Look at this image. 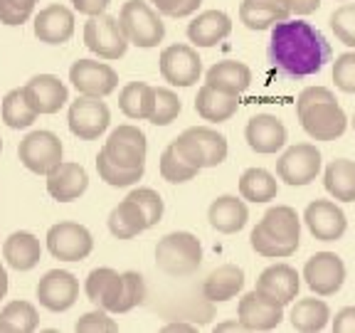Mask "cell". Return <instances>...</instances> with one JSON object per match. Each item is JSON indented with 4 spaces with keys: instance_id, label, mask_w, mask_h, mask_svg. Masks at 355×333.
I'll return each mask as SVG.
<instances>
[{
    "instance_id": "obj_35",
    "label": "cell",
    "mask_w": 355,
    "mask_h": 333,
    "mask_svg": "<svg viewBox=\"0 0 355 333\" xmlns=\"http://www.w3.org/2000/svg\"><path fill=\"white\" fill-rule=\"evenodd\" d=\"M153 96L155 87L146 82H128L119 94V109L123 111V117L133 119V121H144L153 111Z\"/></svg>"
},
{
    "instance_id": "obj_34",
    "label": "cell",
    "mask_w": 355,
    "mask_h": 333,
    "mask_svg": "<svg viewBox=\"0 0 355 333\" xmlns=\"http://www.w3.org/2000/svg\"><path fill=\"white\" fill-rule=\"evenodd\" d=\"M291 326L301 333H316L323 331V328L331 323V309L323 299H316V296H311V299H299L294 306H291Z\"/></svg>"
},
{
    "instance_id": "obj_21",
    "label": "cell",
    "mask_w": 355,
    "mask_h": 333,
    "mask_svg": "<svg viewBox=\"0 0 355 333\" xmlns=\"http://www.w3.org/2000/svg\"><path fill=\"white\" fill-rule=\"evenodd\" d=\"M74 35V12L69 8L47 6L35 15V37L47 44H64Z\"/></svg>"
},
{
    "instance_id": "obj_55",
    "label": "cell",
    "mask_w": 355,
    "mask_h": 333,
    "mask_svg": "<svg viewBox=\"0 0 355 333\" xmlns=\"http://www.w3.org/2000/svg\"><path fill=\"white\" fill-rule=\"evenodd\" d=\"M8 294V272H6V266L0 264V299H6Z\"/></svg>"
},
{
    "instance_id": "obj_6",
    "label": "cell",
    "mask_w": 355,
    "mask_h": 333,
    "mask_svg": "<svg viewBox=\"0 0 355 333\" xmlns=\"http://www.w3.org/2000/svg\"><path fill=\"white\" fill-rule=\"evenodd\" d=\"M84 44L101 60H119L126 55L128 37L123 33L121 22L111 15H94L84 25Z\"/></svg>"
},
{
    "instance_id": "obj_43",
    "label": "cell",
    "mask_w": 355,
    "mask_h": 333,
    "mask_svg": "<svg viewBox=\"0 0 355 333\" xmlns=\"http://www.w3.org/2000/svg\"><path fill=\"white\" fill-rule=\"evenodd\" d=\"M146 299V282L139 272H123V287L121 296H119L116 314H126V311L141 306Z\"/></svg>"
},
{
    "instance_id": "obj_27",
    "label": "cell",
    "mask_w": 355,
    "mask_h": 333,
    "mask_svg": "<svg viewBox=\"0 0 355 333\" xmlns=\"http://www.w3.org/2000/svg\"><path fill=\"white\" fill-rule=\"evenodd\" d=\"M291 10L277 0H242L239 6V20L250 30H272L277 22L288 20Z\"/></svg>"
},
{
    "instance_id": "obj_59",
    "label": "cell",
    "mask_w": 355,
    "mask_h": 333,
    "mask_svg": "<svg viewBox=\"0 0 355 333\" xmlns=\"http://www.w3.org/2000/svg\"><path fill=\"white\" fill-rule=\"evenodd\" d=\"M0 151H3V139H0Z\"/></svg>"
},
{
    "instance_id": "obj_22",
    "label": "cell",
    "mask_w": 355,
    "mask_h": 333,
    "mask_svg": "<svg viewBox=\"0 0 355 333\" xmlns=\"http://www.w3.org/2000/svg\"><path fill=\"white\" fill-rule=\"evenodd\" d=\"M87 188L89 176L79 163L62 161L60 166L47 173V193L60 203H72V200L82 198Z\"/></svg>"
},
{
    "instance_id": "obj_7",
    "label": "cell",
    "mask_w": 355,
    "mask_h": 333,
    "mask_svg": "<svg viewBox=\"0 0 355 333\" xmlns=\"http://www.w3.org/2000/svg\"><path fill=\"white\" fill-rule=\"evenodd\" d=\"M321 173V151L313 144H296L282 153L277 161V176L286 185L296 188V185H309L313 183Z\"/></svg>"
},
{
    "instance_id": "obj_40",
    "label": "cell",
    "mask_w": 355,
    "mask_h": 333,
    "mask_svg": "<svg viewBox=\"0 0 355 333\" xmlns=\"http://www.w3.org/2000/svg\"><path fill=\"white\" fill-rule=\"evenodd\" d=\"M161 176L168 183H188V180H193L198 176V168L190 166L183 155L175 151V146L171 144L161 155Z\"/></svg>"
},
{
    "instance_id": "obj_15",
    "label": "cell",
    "mask_w": 355,
    "mask_h": 333,
    "mask_svg": "<svg viewBox=\"0 0 355 333\" xmlns=\"http://www.w3.org/2000/svg\"><path fill=\"white\" fill-rule=\"evenodd\" d=\"M284 318V306L259 291L244 294L237 304V321L244 331H274Z\"/></svg>"
},
{
    "instance_id": "obj_51",
    "label": "cell",
    "mask_w": 355,
    "mask_h": 333,
    "mask_svg": "<svg viewBox=\"0 0 355 333\" xmlns=\"http://www.w3.org/2000/svg\"><path fill=\"white\" fill-rule=\"evenodd\" d=\"M331 328L336 333H355V306H345L331 318Z\"/></svg>"
},
{
    "instance_id": "obj_37",
    "label": "cell",
    "mask_w": 355,
    "mask_h": 333,
    "mask_svg": "<svg viewBox=\"0 0 355 333\" xmlns=\"http://www.w3.org/2000/svg\"><path fill=\"white\" fill-rule=\"evenodd\" d=\"M40 326V314L30 301H10L0 311V331L6 333H30Z\"/></svg>"
},
{
    "instance_id": "obj_33",
    "label": "cell",
    "mask_w": 355,
    "mask_h": 333,
    "mask_svg": "<svg viewBox=\"0 0 355 333\" xmlns=\"http://www.w3.org/2000/svg\"><path fill=\"white\" fill-rule=\"evenodd\" d=\"M323 185L328 195L338 203H353L355 200V161L336 158L323 171Z\"/></svg>"
},
{
    "instance_id": "obj_36",
    "label": "cell",
    "mask_w": 355,
    "mask_h": 333,
    "mask_svg": "<svg viewBox=\"0 0 355 333\" xmlns=\"http://www.w3.org/2000/svg\"><path fill=\"white\" fill-rule=\"evenodd\" d=\"M279 193L277 178L264 168H247L239 178V195L250 203H269Z\"/></svg>"
},
{
    "instance_id": "obj_31",
    "label": "cell",
    "mask_w": 355,
    "mask_h": 333,
    "mask_svg": "<svg viewBox=\"0 0 355 333\" xmlns=\"http://www.w3.org/2000/svg\"><path fill=\"white\" fill-rule=\"evenodd\" d=\"M109 230L116 239H133L136 234H141L144 230H148L144 210L139 207V203L126 195V200H121L109 215Z\"/></svg>"
},
{
    "instance_id": "obj_5",
    "label": "cell",
    "mask_w": 355,
    "mask_h": 333,
    "mask_svg": "<svg viewBox=\"0 0 355 333\" xmlns=\"http://www.w3.org/2000/svg\"><path fill=\"white\" fill-rule=\"evenodd\" d=\"M296 114H299L301 128L313 141H336L348 128V117H345V111L340 109L336 99L316 101V104L306 106V109L296 111Z\"/></svg>"
},
{
    "instance_id": "obj_52",
    "label": "cell",
    "mask_w": 355,
    "mask_h": 333,
    "mask_svg": "<svg viewBox=\"0 0 355 333\" xmlns=\"http://www.w3.org/2000/svg\"><path fill=\"white\" fill-rule=\"evenodd\" d=\"M111 0H72V6L77 12H82V15H89V17H94V15H101V12L109 8Z\"/></svg>"
},
{
    "instance_id": "obj_46",
    "label": "cell",
    "mask_w": 355,
    "mask_h": 333,
    "mask_svg": "<svg viewBox=\"0 0 355 333\" xmlns=\"http://www.w3.org/2000/svg\"><path fill=\"white\" fill-rule=\"evenodd\" d=\"M333 82L340 92L355 94V52H345V55L336 57L333 62Z\"/></svg>"
},
{
    "instance_id": "obj_29",
    "label": "cell",
    "mask_w": 355,
    "mask_h": 333,
    "mask_svg": "<svg viewBox=\"0 0 355 333\" xmlns=\"http://www.w3.org/2000/svg\"><path fill=\"white\" fill-rule=\"evenodd\" d=\"M266 234H272L274 239L286 244H296L299 247L301 237V217L296 215L294 207L288 205H274L264 212L259 222H257Z\"/></svg>"
},
{
    "instance_id": "obj_23",
    "label": "cell",
    "mask_w": 355,
    "mask_h": 333,
    "mask_svg": "<svg viewBox=\"0 0 355 333\" xmlns=\"http://www.w3.org/2000/svg\"><path fill=\"white\" fill-rule=\"evenodd\" d=\"M121 287H123V274H119L116 269H109V266H99V269H94L87 277L84 291H87L92 304L109 311V314H116Z\"/></svg>"
},
{
    "instance_id": "obj_45",
    "label": "cell",
    "mask_w": 355,
    "mask_h": 333,
    "mask_svg": "<svg viewBox=\"0 0 355 333\" xmlns=\"http://www.w3.org/2000/svg\"><path fill=\"white\" fill-rule=\"evenodd\" d=\"M128 195H131V198L139 203L141 210H144L148 228H153V225H158V222H161V217H163V198L155 193L153 188H136V190H131Z\"/></svg>"
},
{
    "instance_id": "obj_17",
    "label": "cell",
    "mask_w": 355,
    "mask_h": 333,
    "mask_svg": "<svg viewBox=\"0 0 355 333\" xmlns=\"http://www.w3.org/2000/svg\"><path fill=\"white\" fill-rule=\"evenodd\" d=\"M37 299L47 311H67L79 299V282L72 272L52 269L37 284Z\"/></svg>"
},
{
    "instance_id": "obj_19",
    "label": "cell",
    "mask_w": 355,
    "mask_h": 333,
    "mask_svg": "<svg viewBox=\"0 0 355 333\" xmlns=\"http://www.w3.org/2000/svg\"><path fill=\"white\" fill-rule=\"evenodd\" d=\"M244 139L254 153L272 155L286 146V126L282 123V119L272 114H257L244 128Z\"/></svg>"
},
{
    "instance_id": "obj_38",
    "label": "cell",
    "mask_w": 355,
    "mask_h": 333,
    "mask_svg": "<svg viewBox=\"0 0 355 333\" xmlns=\"http://www.w3.org/2000/svg\"><path fill=\"white\" fill-rule=\"evenodd\" d=\"M0 111H3V121L10 128H28L35 123V119L40 117L35 106L28 101L25 92L22 89H12L3 96V104H0Z\"/></svg>"
},
{
    "instance_id": "obj_42",
    "label": "cell",
    "mask_w": 355,
    "mask_h": 333,
    "mask_svg": "<svg viewBox=\"0 0 355 333\" xmlns=\"http://www.w3.org/2000/svg\"><path fill=\"white\" fill-rule=\"evenodd\" d=\"M250 244H252V250H254L257 255L269 257V259H286V257H291L296 250H299L296 244H286V242H279V239H274L272 234H266L259 225L252 230Z\"/></svg>"
},
{
    "instance_id": "obj_2",
    "label": "cell",
    "mask_w": 355,
    "mask_h": 333,
    "mask_svg": "<svg viewBox=\"0 0 355 333\" xmlns=\"http://www.w3.org/2000/svg\"><path fill=\"white\" fill-rule=\"evenodd\" d=\"M155 264L168 277H190L202 264V247L193 232H171L155 244Z\"/></svg>"
},
{
    "instance_id": "obj_14",
    "label": "cell",
    "mask_w": 355,
    "mask_h": 333,
    "mask_svg": "<svg viewBox=\"0 0 355 333\" xmlns=\"http://www.w3.org/2000/svg\"><path fill=\"white\" fill-rule=\"evenodd\" d=\"M69 82L79 94L106 96L119 87V74L114 67L96 60H77L69 69Z\"/></svg>"
},
{
    "instance_id": "obj_48",
    "label": "cell",
    "mask_w": 355,
    "mask_h": 333,
    "mask_svg": "<svg viewBox=\"0 0 355 333\" xmlns=\"http://www.w3.org/2000/svg\"><path fill=\"white\" fill-rule=\"evenodd\" d=\"M74 328L82 333H99V331L114 333V331H119V323L109 316V311L99 309V311H92V314H84V316L74 323Z\"/></svg>"
},
{
    "instance_id": "obj_24",
    "label": "cell",
    "mask_w": 355,
    "mask_h": 333,
    "mask_svg": "<svg viewBox=\"0 0 355 333\" xmlns=\"http://www.w3.org/2000/svg\"><path fill=\"white\" fill-rule=\"evenodd\" d=\"M205 84L220 89L225 94L242 96L252 84V69L244 62L237 60H222L212 65L205 74Z\"/></svg>"
},
{
    "instance_id": "obj_49",
    "label": "cell",
    "mask_w": 355,
    "mask_h": 333,
    "mask_svg": "<svg viewBox=\"0 0 355 333\" xmlns=\"http://www.w3.org/2000/svg\"><path fill=\"white\" fill-rule=\"evenodd\" d=\"M148 3H153V8L161 12V15L188 17V15H193V12H198L202 0H148Z\"/></svg>"
},
{
    "instance_id": "obj_41",
    "label": "cell",
    "mask_w": 355,
    "mask_h": 333,
    "mask_svg": "<svg viewBox=\"0 0 355 333\" xmlns=\"http://www.w3.org/2000/svg\"><path fill=\"white\" fill-rule=\"evenodd\" d=\"M183 104L178 99V94L173 89H163L155 87V96H153V111H150L148 121L155 123V126H168L178 119Z\"/></svg>"
},
{
    "instance_id": "obj_50",
    "label": "cell",
    "mask_w": 355,
    "mask_h": 333,
    "mask_svg": "<svg viewBox=\"0 0 355 333\" xmlns=\"http://www.w3.org/2000/svg\"><path fill=\"white\" fill-rule=\"evenodd\" d=\"M323 99H336L331 89H326V87H309V89H304V92L299 94V101H296V111L306 109V106L316 104V101H323Z\"/></svg>"
},
{
    "instance_id": "obj_39",
    "label": "cell",
    "mask_w": 355,
    "mask_h": 333,
    "mask_svg": "<svg viewBox=\"0 0 355 333\" xmlns=\"http://www.w3.org/2000/svg\"><path fill=\"white\" fill-rule=\"evenodd\" d=\"M96 171L99 178L111 188H128V185H136L144 178V168H121L114 161H109V155L104 151H99L96 155Z\"/></svg>"
},
{
    "instance_id": "obj_57",
    "label": "cell",
    "mask_w": 355,
    "mask_h": 333,
    "mask_svg": "<svg viewBox=\"0 0 355 333\" xmlns=\"http://www.w3.org/2000/svg\"><path fill=\"white\" fill-rule=\"evenodd\" d=\"M277 3H284V6H288V3H291V0H277Z\"/></svg>"
},
{
    "instance_id": "obj_20",
    "label": "cell",
    "mask_w": 355,
    "mask_h": 333,
    "mask_svg": "<svg viewBox=\"0 0 355 333\" xmlns=\"http://www.w3.org/2000/svg\"><path fill=\"white\" fill-rule=\"evenodd\" d=\"M22 92L37 114H57L69 101L64 82H60V77L55 74H37L22 87Z\"/></svg>"
},
{
    "instance_id": "obj_53",
    "label": "cell",
    "mask_w": 355,
    "mask_h": 333,
    "mask_svg": "<svg viewBox=\"0 0 355 333\" xmlns=\"http://www.w3.org/2000/svg\"><path fill=\"white\" fill-rule=\"evenodd\" d=\"M318 8H321V0H291V3H288V10L294 12V15H299V17L316 12Z\"/></svg>"
},
{
    "instance_id": "obj_1",
    "label": "cell",
    "mask_w": 355,
    "mask_h": 333,
    "mask_svg": "<svg viewBox=\"0 0 355 333\" xmlns=\"http://www.w3.org/2000/svg\"><path fill=\"white\" fill-rule=\"evenodd\" d=\"M269 57L288 77H311L331 62V44L309 22L284 20L272 28Z\"/></svg>"
},
{
    "instance_id": "obj_47",
    "label": "cell",
    "mask_w": 355,
    "mask_h": 333,
    "mask_svg": "<svg viewBox=\"0 0 355 333\" xmlns=\"http://www.w3.org/2000/svg\"><path fill=\"white\" fill-rule=\"evenodd\" d=\"M37 0H0V22L6 25H22L28 22Z\"/></svg>"
},
{
    "instance_id": "obj_12",
    "label": "cell",
    "mask_w": 355,
    "mask_h": 333,
    "mask_svg": "<svg viewBox=\"0 0 355 333\" xmlns=\"http://www.w3.org/2000/svg\"><path fill=\"white\" fill-rule=\"evenodd\" d=\"M161 74L171 87H193L202 74V60L190 44H171L161 52Z\"/></svg>"
},
{
    "instance_id": "obj_4",
    "label": "cell",
    "mask_w": 355,
    "mask_h": 333,
    "mask_svg": "<svg viewBox=\"0 0 355 333\" xmlns=\"http://www.w3.org/2000/svg\"><path fill=\"white\" fill-rule=\"evenodd\" d=\"M119 22H121L128 42L136 44V47H144V50L161 44L163 37H166V25H163L161 15L146 0L123 3L121 12H119Z\"/></svg>"
},
{
    "instance_id": "obj_10",
    "label": "cell",
    "mask_w": 355,
    "mask_h": 333,
    "mask_svg": "<svg viewBox=\"0 0 355 333\" xmlns=\"http://www.w3.org/2000/svg\"><path fill=\"white\" fill-rule=\"evenodd\" d=\"M20 163L37 176H47L62 163V141L52 131H33L17 146Z\"/></svg>"
},
{
    "instance_id": "obj_32",
    "label": "cell",
    "mask_w": 355,
    "mask_h": 333,
    "mask_svg": "<svg viewBox=\"0 0 355 333\" xmlns=\"http://www.w3.org/2000/svg\"><path fill=\"white\" fill-rule=\"evenodd\" d=\"M3 255H6V262L12 269L28 272L40 262L42 247H40V239L33 232H12L3 244Z\"/></svg>"
},
{
    "instance_id": "obj_26",
    "label": "cell",
    "mask_w": 355,
    "mask_h": 333,
    "mask_svg": "<svg viewBox=\"0 0 355 333\" xmlns=\"http://www.w3.org/2000/svg\"><path fill=\"white\" fill-rule=\"evenodd\" d=\"M232 33V20L222 10H205L200 12L188 25V40L195 47H215L217 42Z\"/></svg>"
},
{
    "instance_id": "obj_30",
    "label": "cell",
    "mask_w": 355,
    "mask_h": 333,
    "mask_svg": "<svg viewBox=\"0 0 355 333\" xmlns=\"http://www.w3.org/2000/svg\"><path fill=\"white\" fill-rule=\"evenodd\" d=\"M242 289H244L242 269H239L237 264H222L205 279V284H202V294H205L207 301L222 304V301L234 299Z\"/></svg>"
},
{
    "instance_id": "obj_9",
    "label": "cell",
    "mask_w": 355,
    "mask_h": 333,
    "mask_svg": "<svg viewBox=\"0 0 355 333\" xmlns=\"http://www.w3.org/2000/svg\"><path fill=\"white\" fill-rule=\"evenodd\" d=\"M67 121H69V131H72L77 139L94 141L109 128L111 111H109V106L101 101V96L82 94L72 101V106H69Z\"/></svg>"
},
{
    "instance_id": "obj_16",
    "label": "cell",
    "mask_w": 355,
    "mask_h": 333,
    "mask_svg": "<svg viewBox=\"0 0 355 333\" xmlns=\"http://www.w3.org/2000/svg\"><path fill=\"white\" fill-rule=\"evenodd\" d=\"M304 222L309 232L321 242H336L348 230L345 212L333 200H313L304 212Z\"/></svg>"
},
{
    "instance_id": "obj_60",
    "label": "cell",
    "mask_w": 355,
    "mask_h": 333,
    "mask_svg": "<svg viewBox=\"0 0 355 333\" xmlns=\"http://www.w3.org/2000/svg\"><path fill=\"white\" fill-rule=\"evenodd\" d=\"M340 3H343V0H340Z\"/></svg>"
},
{
    "instance_id": "obj_58",
    "label": "cell",
    "mask_w": 355,
    "mask_h": 333,
    "mask_svg": "<svg viewBox=\"0 0 355 333\" xmlns=\"http://www.w3.org/2000/svg\"><path fill=\"white\" fill-rule=\"evenodd\" d=\"M350 126H353V131H355V114H353V121H350Z\"/></svg>"
},
{
    "instance_id": "obj_28",
    "label": "cell",
    "mask_w": 355,
    "mask_h": 333,
    "mask_svg": "<svg viewBox=\"0 0 355 333\" xmlns=\"http://www.w3.org/2000/svg\"><path fill=\"white\" fill-rule=\"evenodd\" d=\"M237 106H239V96L225 94V92L210 87V84L200 87L198 96H195V111H198L205 121H212V123H222V121H227V119H232L234 114H237Z\"/></svg>"
},
{
    "instance_id": "obj_11",
    "label": "cell",
    "mask_w": 355,
    "mask_h": 333,
    "mask_svg": "<svg viewBox=\"0 0 355 333\" xmlns=\"http://www.w3.org/2000/svg\"><path fill=\"white\" fill-rule=\"evenodd\" d=\"M304 279L316 296H333L345 282V264L336 252H316L304 264Z\"/></svg>"
},
{
    "instance_id": "obj_13",
    "label": "cell",
    "mask_w": 355,
    "mask_h": 333,
    "mask_svg": "<svg viewBox=\"0 0 355 333\" xmlns=\"http://www.w3.org/2000/svg\"><path fill=\"white\" fill-rule=\"evenodd\" d=\"M101 151L109 155V161H114L121 168H144L148 144H146V136L141 128L123 123V126L111 131L109 141Z\"/></svg>"
},
{
    "instance_id": "obj_54",
    "label": "cell",
    "mask_w": 355,
    "mask_h": 333,
    "mask_svg": "<svg viewBox=\"0 0 355 333\" xmlns=\"http://www.w3.org/2000/svg\"><path fill=\"white\" fill-rule=\"evenodd\" d=\"M163 331H168V333H173V331H195V326H193V323H185V321H175V323H168Z\"/></svg>"
},
{
    "instance_id": "obj_18",
    "label": "cell",
    "mask_w": 355,
    "mask_h": 333,
    "mask_svg": "<svg viewBox=\"0 0 355 333\" xmlns=\"http://www.w3.org/2000/svg\"><path fill=\"white\" fill-rule=\"evenodd\" d=\"M254 289L259 291V294L274 299L277 304L286 306V304H291V301L296 299V294H299L301 277L291 264H286V262H279V264L266 266L264 272L259 274Z\"/></svg>"
},
{
    "instance_id": "obj_8",
    "label": "cell",
    "mask_w": 355,
    "mask_h": 333,
    "mask_svg": "<svg viewBox=\"0 0 355 333\" xmlns=\"http://www.w3.org/2000/svg\"><path fill=\"white\" fill-rule=\"evenodd\" d=\"M47 250L55 259L82 262L94 250V237L79 222H57L47 232Z\"/></svg>"
},
{
    "instance_id": "obj_3",
    "label": "cell",
    "mask_w": 355,
    "mask_h": 333,
    "mask_svg": "<svg viewBox=\"0 0 355 333\" xmlns=\"http://www.w3.org/2000/svg\"><path fill=\"white\" fill-rule=\"evenodd\" d=\"M175 151L198 171L215 168L227 158V139L210 126H190L175 141Z\"/></svg>"
},
{
    "instance_id": "obj_25",
    "label": "cell",
    "mask_w": 355,
    "mask_h": 333,
    "mask_svg": "<svg viewBox=\"0 0 355 333\" xmlns=\"http://www.w3.org/2000/svg\"><path fill=\"white\" fill-rule=\"evenodd\" d=\"M207 220L210 225L222 234H234L244 230L247 220H250V210L244 198H234V195H222V198L212 200L210 210H207Z\"/></svg>"
},
{
    "instance_id": "obj_56",
    "label": "cell",
    "mask_w": 355,
    "mask_h": 333,
    "mask_svg": "<svg viewBox=\"0 0 355 333\" xmlns=\"http://www.w3.org/2000/svg\"><path fill=\"white\" fill-rule=\"evenodd\" d=\"M215 331H242V323L239 321H227V323H217Z\"/></svg>"
},
{
    "instance_id": "obj_44",
    "label": "cell",
    "mask_w": 355,
    "mask_h": 333,
    "mask_svg": "<svg viewBox=\"0 0 355 333\" xmlns=\"http://www.w3.org/2000/svg\"><path fill=\"white\" fill-rule=\"evenodd\" d=\"M331 30L345 47H353L355 50V6L353 3H345V6L333 10Z\"/></svg>"
}]
</instances>
